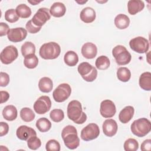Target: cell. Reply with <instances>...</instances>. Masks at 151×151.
<instances>
[{
    "label": "cell",
    "instance_id": "1",
    "mask_svg": "<svg viewBox=\"0 0 151 151\" xmlns=\"http://www.w3.org/2000/svg\"><path fill=\"white\" fill-rule=\"evenodd\" d=\"M67 116L74 123L80 124L87 120V115L83 111L81 103L78 100L71 101L67 106Z\"/></svg>",
    "mask_w": 151,
    "mask_h": 151
},
{
    "label": "cell",
    "instance_id": "2",
    "mask_svg": "<svg viewBox=\"0 0 151 151\" xmlns=\"http://www.w3.org/2000/svg\"><path fill=\"white\" fill-rule=\"evenodd\" d=\"M61 137L64 145L70 149H75L79 146L80 139L78 137L76 128L71 125L64 127L61 132Z\"/></svg>",
    "mask_w": 151,
    "mask_h": 151
},
{
    "label": "cell",
    "instance_id": "3",
    "mask_svg": "<svg viewBox=\"0 0 151 151\" xmlns=\"http://www.w3.org/2000/svg\"><path fill=\"white\" fill-rule=\"evenodd\" d=\"M60 46L55 42H49L42 44L39 51L40 57L45 60L55 59L60 55Z\"/></svg>",
    "mask_w": 151,
    "mask_h": 151
},
{
    "label": "cell",
    "instance_id": "4",
    "mask_svg": "<svg viewBox=\"0 0 151 151\" xmlns=\"http://www.w3.org/2000/svg\"><path fill=\"white\" fill-rule=\"evenodd\" d=\"M131 131L135 136L142 137L147 134L151 130L150 122L146 118L135 120L131 124Z\"/></svg>",
    "mask_w": 151,
    "mask_h": 151
},
{
    "label": "cell",
    "instance_id": "5",
    "mask_svg": "<svg viewBox=\"0 0 151 151\" xmlns=\"http://www.w3.org/2000/svg\"><path fill=\"white\" fill-rule=\"evenodd\" d=\"M112 54L119 65H124L130 63L132 59L130 53L122 45H116L112 50Z\"/></svg>",
    "mask_w": 151,
    "mask_h": 151
},
{
    "label": "cell",
    "instance_id": "6",
    "mask_svg": "<svg viewBox=\"0 0 151 151\" xmlns=\"http://www.w3.org/2000/svg\"><path fill=\"white\" fill-rule=\"evenodd\" d=\"M71 88L67 83H62L54 90L52 96L54 100L58 103H62L65 101L70 96Z\"/></svg>",
    "mask_w": 151,
    "mask_h": 151
},
{
    "label": "cell",
    "instance_id": "7",
    "mask_svg": "<svg viewBox=\"0 0 151 151\" xmlns=\"http://www.w3.org/2000/svg\"><path fill=\"white\" fill-rule=\"evenodd\" d=\"M130 48L139 54L146 52L149 48V43L147 39L143 37H137L129 42Z\"/></svg>",
    "mask_w": 151,
    "mask_h": 151
},
{
    "label": "cell",
    "instance_id": "8",
    "mask_svg": "<svg viewBox=\"0 0 151 151\" xmlns=\"http://www.w3.org/2000/svg\"><path fill=\"white\" fill-rule=\"evenodd\" d=\"M100 134V129L96 123H90L84 127L80 134L81 139L84 141H90L96 139Z\"/></svg>",
    "mask_w": 151,
    "mask_h": 151
},
{
    "label": "cell",
    "instance_id": "9",
    "mask_svg": "<svg viewBox=\"0 0 151 151\" xmlns=\"http://www.w3.org/2000/svg\"><path fill=\"white\" fill-rule=\"evenodd\" d=\"M18 56L17 48L14 45H8L2 51L0 54V59L2 63L9 64L15 60Z\"/></svg>",
    "mask_w": 151,
    "mask_h": 151
},
{
    "label": "cell",
    "instance_id": "10",
    "mask_svg": "<svg viewBox=\"0 0 151 151\" xmlns=\"http://www.w3.org/2000/svg\"><path fill=\"white\" fill-rule=\"evenodd\" d=\"M51 107L50 98L47 96L40 97L34 103L33 107L35 111L39 114H43L48 111Z\"/></svg>",
    "mask_w": 151,
    "mask_h": 151
},
{
    "label": "cell",
    "instance_id": "11",
    "mask_svg": "<svg viewBox=\"0 0 151 151\" xmlns=\"http://www.w3.org/2000/svg\"><path fill=\"white\" fill-rule=\"evenodd\" d=\"M50 18V9L47 8H41L38 9L31 20L34 25L41 27Z\"/></svg>",
    "mask_w": 151,
    "mask_h": 151
},
{
    "label": "cell",
    "instance_id": "12",
    "mask_svg": "<svg viewBox=\"0 0 151 151\" xmlns=\"http://www.w3.org/2000/svg\"><path fill=\"white\" fill-rule=\"evenodd\" d=\"M100 112L104 118H111L116 112L114 103L110 100H104L100 104Z\"/></svg>",
    "mask_w": 151,
    "mask_h": 151
},
{
    "label": "cell",
    "instance_id": "13",
    "mask_svg": "<svg viewBox=\"0 0 151 151\" xmlns=\"http://www.w3.org/2000/svg\"><path fill=\"white\" fill-rule=\"evenodd\" d=\"M8 40L13 42H18L25 39L27 35V31L22 27L12 28L9 30L8 34Z\"/></svg>",
    "mask_w": 151,
    "mask_h": 151
},
{
    "label": "cell",
    "instance_id": "14",
    "mask_svg": "<svg viewBox=\"0 0 151 151\" xmlns=\"http://www.w3.org/2000/svg\"><path fill=\"white\" fill-rule=\"evenodd\" d=\"M16 134L19 139L28 140L31 137L37 136V133L34 129L25 125H22L17 129Z\"/></svg>",
    "mask_w": 151,
    "mask_h": 151
},
{
    "label": "cell",
    "instance_id": "15",
    "mask_svg": "<svg viewBox=\"0 0 151 151\" xmlns=\"http://www.w3.org/2000/svg\"><path fill=\"white\" fill-rule=\"evenodd\" d=\"M104 134L108 137H113L117 131V124L116 122L111 119H106L102 125Z\"/></svg>",
    "mask_w": 151,
    "mask_h": 151
},
{
    "label": "cell",
    "instance_id": "16",
    "mask_svg": "<svg viewBox=\"0 0 151 151\" xmlns=\"http://www.w3.org/2000/svg\"><path fill=\"white\" fill-rule=\"evenodd\" d=\"M81 51L84 58L87 59H93L97 55V48L96 45L92 42H86L82 46Z\"/></svg>",
    "mask_w": 151,
    "mask_h": 151
},
{
    "label": "cell",
    "instance_id": "17",
    "mask_svg": "<svg viewBox=\"0 0 151 151\" xmlns=\"http://www.w3.org/2000/svg\"><path fill=\"white\" fill-rule=\"evenodd\" d=\"M96 17L94 9L91 7H86L82 9L80 14V18L82 21L88 24L93 22Z\"/></svg>",
    "mask_w": 151,
    "mask_h": 151
},
{
    "label": "cell",
    "instance_id": "18",
    "mask_svg": "<svg viewBox=\"0 0 151 151\" xmlns=\"http://www.w3.org/2000/svg\"><path fill=\"white\" fill-rule=\"evenodd\" d=\"M145 8L143 1L140 0H130L127 2V9L130 15H134L142 11Z\"/></svg>",
    "mask_w": 151,
    "mask_h": 151
},
{
    "label": "cell",
    "instance_id": "19",
    "mask_svg": "<svg viewBox=\"0 0 151 151\" xmlns=\"http://www.w3.org/2000/svg\"><path fill=\"white\" fill-rule=\"evenodd\" d=\"M134 113L133 107L128 106L123 109L119 114V120L124 124L128 123L133 117Z\"/></svg>",
    "mask_w": 151,
    "mask_h": 151
},
{
    "label": "cell",
    "instance_id": "20",
    "mask_svg": "<svg viewBox=\"0 0 151 151\" xmlns=\"http://www.w3.org/2000/svg\"><path fill=\"white\" fill-rule=\"evenodd\" d=\"M66 12V8L64 4L56 2H54L50 9V14L54 17H61L64 15Z\"/></svg>",
    "mask_w": 151,
    "mask_h": 151
},
{
    "label": "cell",
    "instance_id": "21",
    "mask_svg": "<svg viewBox=\"0 0 151 151\" xmlns=\"http://www.w3.org/2000/svg\"><path fill=\"white\" fill-rule=\"evenodd\" d=\"M139 84L143 90L146 91L151 90V73L149 71L142 73L139 80Z\"/></svg>",
    "mask_w": 151,
    "mask_h": 151
},
{
    "label": "cell",
    "instance_id": "22",
    "mask_svg": "<svg viewBox=\"0 0 151 151\" xmlns=\"http://www.w3.org/2000/svg\"><path fill=\"white\" fill-rule=\"evenodd\" d=\"M17 109L13 105H8L2 110V116L8 121L14 120L17 117Z\"/></svg>",
    "mask_w": 151,
    "mask_h": 151
},
{
    "label": "cell",
    "instance_id": "23",
    "mask_svg": "<svg viewBox=\"0 0 151 151\" xmlns=\"http://www.w3.org/2000/svg\"><path fill=\"white\" fill-rule=\"evenodd\" d=\"M114 24L116 27L120 29L127 28L130 24V19L125 14H118L114 18Z\"/></svg>",
    "mask_w": 151,
    "mask_h": 151
},
{
    "label": "cell",
    "instance_id": "24",
    "mask_svg": "<svg viewBox=\"0 0 151 151\" xmlns=\"http://www.w3.org/2000/svg\"><path fill=\"white\" fill-rule=\"evenodd\" d=\"M38 88L43 93H50L53 88L52 81L49 77H44L39 80Z\"/></svg>",
    "mask_w": 151,
    "mask_h": 151
},
{
    "label": "cell",
    "instance_id": "25",
    "mask_svg": "<svg viewBox=\"0 0 151 151\" xmlns=\"http://www.w3.org/2000/svg\"><path fill=\"white\" fill-rule=\"evenodd\" d=\"M64 61L67 65L74 67L78 62V55L73 51H68L64 55Z\"/></svg>",
    "mask_w": 151,
    "mask_h": 151
},
{
    "label": "cell",
    "instance_id": "26",
    "mask_svg": "<svg viewBox=\"0 0 151 151\" xmlns=\"http://www.w3.org/2000/svg\"><path fill=\"white\" fill-rule=\"evenodd\" d=\"M36 127L41 132H46L51 127V122L45 117H41L36 122Z\"/></svg>",
    "mask_w": 151,
    "mask_h": 151
},
{
    "label": "cell",
    "instance_id": "27",
    "mask_svg": "<svg viewBox=\"0 0 151 151\" xmlns=\"http://www.w3.org/2000/svg\"><path fill=\"white\" fill-rule=\"evenodd\" d=\"M16 12L19 17L22 18H27L31 15V9L26 4H21L18 5L16 9Z\"/></svg>",
    "mask_w": 151,
    "mask_h": 151
},
{
    "label": "cell",
    "instance_id": "28",
    "mask_svg": "<svg viewBox=\"0 0 151 151\" xmlns=\"http://www.w3.org/2000/svg\"><path fill=\"white\" fill-rule=\"evenodd\" d=\"M93 66L87 62H83L80 63L77 68L78 72L82 77V78L89 75L93 70Z\"/></svg>",
    "mask_w": 151,
    "mask_h": 151
},
{
    "label": "cell",
    "instance_id": "29",
    "mask_svg": "<svg viewBox=\"0 0 151 151\" xmlns=\"http://www.w3.org/2000/svg\"><path fill=\"white\" fill-rule=\"evenodd\" d=\"M117 78L122 82L128 81L131 77V73L127 67H120L117 71Z\"/></svg>",
    "mask_w": 151,
    "mask_h": 151
},
{
    "label": "cell",
    "instance_id": "30",
    "mask_svg": "<svg viewBox=\"0 0 151 151\" xmlns=\"http://www.w3.org/2000/svg\"><path fill=\"white\" fill-rule=\"evenodd\" d=\"M95 64L97 69L104 70L109 67L110 62V60L105 55H101L96 59Z\"/></svg>",
    "mask_w": 151,
    "mask_h": 151
},
{
    "label": "cell",
    "instance_id": "31",
    "mask_svg": "<svg viewBox=\"0 0 151 151\" xmlns=\"http://www.w3.org/2000/svg\"><path fill=\"white\" fill-rule=\"evenodd\" d=\"M20 117L21 119L25 122L32 121L35 117L33 111L28 107H24L20 111Z\"/></svg>",
    "mask_w": 151,
    "mask_h": 151
},
{
    "label": "cell",
    "instance_id": "32",
    "mask_svg": "<svg viewBox=\"0 0 151 151\" xmlns=\"http://www.w3.org/2000/svg\"><path fill=\"white\" fill-rule=\"evenodd\" d=\"M21 51L22 55L24 57L31 54H35V46L32 42L27 41L22 45Z\"/></svg>",
    "mask_w": 151,
    "mask_h": 151
},
{
    "label": "cell",
    "instance_id": "33",
    "mask_svg": "<svg viewBox=\"0 0 151 151\" xmlns=\"http://www.w3.org/2000/svg\"><path fill=\"white\" fill-rule=\"evenodd\" d=\"M38 59L35 54H31L24 57V64L29 69L35 68L38 65Z\"/></svg>",
    "mask_w": 151,
    "mask_h": 151
},
{
    "label": "cell",
    "instance_id": "34",
    "mask_svg": "<svg viewBox=\"0 0 151 151\" xmlns=\"http://www.w3.org/2000/svg\"><path fill=\"white\" fill-rule=\"evenodd\" d=\"M123 146L126 151H136L139 148V143L136 139L129 138L125 141Z\"/></svg>",
    "mask_w": 151,
    "mask_h": 151
},
{
    "label": "cell",
    "instance_id": "35",
    "mask_svg": "<svg viewBox=\"0 0 151 151\" xmlns=\"http://www.w3.org/2000/svg\"><path fill=\"white\" fill-rule=\"evenodd\" d=\"M51 119L56 123H58L63 120L64 117V111L61 109H54L50 113Z\"/></svg>",
    "mask_w": 151,
    "mask_h": 151
},
{
    "label": "cell",
    "instance_id": "36",
    "mask_svg": "<svg viewBox=\"0 0 151 151\" xmlns=\"http://www.w3.org/2000/svg\"><path fill=\"white\" fill-rule=\"evenodd\" d=\"M5 19L10 23H14L19 19V16L17 14L15 9H9L5 12Z\"/></svg>",
    "mask_w": 151,
    "mask_h": 151
},
{
    "label": "cell",
    "instance_id": "37",
    "mask_svg": "<svg viewBox=\"0 0 151 151\" xmlns=\"http://www.w3.org/2000/svg\"><path fill=\"white\" fill-rule=\"evenodd\" d=\"M27 145L30 149L37 150L41 146V140L37 137V136H32L27 140Z\"/></svg>",
    "mask_w": 151,
    "mask_h": 151
},
{
    "label": "cell",
    "instance_id": "38",
    "mask_svg": "<svg viewBox=\"0 0 151 151\" xmlns=\"http://www.w3.org/2000/svg\"><path fill=\"white\" fill-rule=\"evenodd\" d=\"M60 149L59 142L54 139L48 140L45 145V149L47 151H60Z\"/></svg>",
    "mask_w": 151,
    "mask_h": 151
},
{
    "label": "cell",
    "instance_id": "39",
    "mask_svg": "<svg viewBox=\"0 0 151 151\" xmlns=\"http://www.w3.org/2000/svg\"><path fill=\"white\" fill-rule=\"evenodd\" d=\"M25 27L27 30L28 31V32L31 34H35L39 32L41 29V27H37L35 25H34L31 19L29 20L27 22L25 25Z\"/></svg>",
    "mask_w": 151,
    "mask_h": 151
},
{
    "label": "cell",
    "instance_id": "40",
    "mask_svg": "<svg viewBox=\"0 0 151 151\" xmlns=\"http://www.w3.org/2000/svg\"><path fill=\"white\" fill-rule=\"evenodd\" d=\"M9 75L4 72L0 73V86L1 87L6 86L9 83Z\"/></svg>",
    "mask_w": 151,
    "mask_h": 151
},
{
    "label": "cell",
    "instance_id": "41",
    "mask_svg": "<svg viewBox=\"0 0 151 151\" xmlns=\"http://www.w3.org/2000/svg\"><path fill=\"white\" fill-rule=\"evenodd\" d=\"M97 69L94 67L91 73L87 76L83 77V78L87 82H92L96 80V78H97Z\"/></svg>",
    "mask_w": 151,
    "mask_h": 151
},
{
    "label": "cell",
    "instance_id": "42",
    "mask_svg": "<svg viewBox=\"0 0 151 151\" xmlns=\"http://www.w3.org/2000/svg\"><path fill=\"white\" fill-rule=\"evenodd\" d=\"M9 131V126L8 124L4 122L0 123V136L6 135Z\"/></svg>",
    "mask_w": 151,
    "mask_h": 151
},
{
    "label": "cell",
    "instance_id": "43",
    "mask_svg": "<svg viewBox=\"0 0 151 151\" xmlns=\"http://www.w3.org/2000/svg\"><path fill=\"white\" fill-rule=\"evenodd\" d=\"M9 27L8 25L4 22L0 23V36L2 37L8 34L9 31Z\"/></svg>",
    "mask_w": 151,
    "mask_h": 151
},
{
    "label": "cell",
    "instance_id": "44",
    "mask_svg": "<svg viewBox=\"0 0 151 151\" xmlns=\"http://www.w3.org/2000/svg\"><path fill=\"white\" fill-rule=\"evenodd\" d=\"M151 149V140L146 139L141 145V150L143 151H149Z\"/></svg>",
    "mask_w": 151,
    "mask_h": 151
},
{
    "label": "cell",
    "instance_id": "45",
    "mask_svg": "<svg viewBox=\"0 0 151 151\" xmlns=\"http://www.w3.org/2000/svg\"><path fill=\"white\" fill-rule=\"evenodd\" d=\"M1 103H5L9 98V93L6 91H1Z\"/></svg>",
    "mask_w": 151,
    "mask_h": 151
},
{
    "label": "cell",
    "instance_id": "46",
    "mask_svg": "<svg viewBox=\"0 0 151 151\" xmlns=\"http://www.w3.org/2000/svg\"><path fill=\"white\" fill-rule=\"evenodd\" d=\"M28 2L29 3H30V4H32V5H36V4H37L40 3L41 1H28Z\"/></svg>",
    "mask_w": 151,
    "mask_h": 151
},
{
    "label": "cell",
    "instance_id": "47",
    "mask_svg": "<svg viewBox=\"0 0 151 151\" xmlns=\"http://www.w3.org/2000/svg\"><path fill=\"white\" fill-rule=\"evenodd\" d=\"M77 3H78V4H84V3H86V2H87V1H80V2H78V1H76Z\"/></svg>",
    "mask_w": 151,
    "mask_h": 151
}]
</instances>
